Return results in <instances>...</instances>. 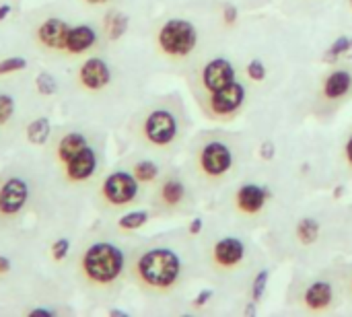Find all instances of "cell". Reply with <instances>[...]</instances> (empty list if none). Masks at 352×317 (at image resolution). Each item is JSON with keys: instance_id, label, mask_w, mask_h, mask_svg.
<instances>
[{"instance_id": "cell-12", "label": "cell", "mask_w": 352, "mask_h": 317, "mask_svg": "<svg viewBox=\"0 0 352 317\" xmlns=\"http://www.w3.org/2000/svg\"><path fill=\"white\" fill-rule=\"evenodd\" d=\"M68 33L70 27L66 21L62 19H47L45 23L39 25L37 29V37L43 45L52 47V50H66L68 43Z\"/></svg>"}, {"instance_id": "cell-23", "label": "cell", "mask_w": 352, "mask_h": 317, "mask_svg": "<svg viewBox=\"0 0 352 317\" xmlns=\"http://www.w3.org/2000/svg\"><path fill=\"white\" fill-rule=\"evenodd\" d=\"M134 175L138 177V182H153L159 175V167L153 161H140L134 165Z\"/></svg>"}, {"instance_id": "cell-1", "label": "cell", "mask_w": 352, "mask_h": 317, "mask_svg": "<svg viewBox=\"0 0 352 317\" xmlns=\"http://www.w3.org/2000/svg\"><path fill=\"white\" fill-rule=\"evenodd\" d=\"M182 272V262L173 250L155 248L144 252L136 262L138 278L151 289H169L177 283Z\"/></svg>"}, {"instance_id": "cell-22", "label": "cell", "mask_w": 352, "mask_h": 317, "mask_svg": "<svg viewBox=\"0 0 352 317\" xmlns=\"http://www.w3.org/2000/svg\"><path fill=\"white\" fill-rule=\"evenodd\" d=\"M297 235L303 243H314L320 235V225L318 221L314 219H303L299 225H297Z\"/></svg>"}, {"instance_id": "cell-28", "label": "cell", "mask_w": 352, "mask_h": 317, "mask_svg": "<svg viewBox=\"0 0 352 317\" xmlns=\"http://www.w3.org/2000/svg\"><path fill=\"white\" fill-rule=\"evenodd\" d=\"M268 272L266 270H262L258 276H256V281H254V285H252V299L254 301H260L262 297H264V293H266V285H268Z\"/></svg>"}, {"instance_id": "cell-20", "label": "cell", "mask_w": 352, "mask_h": 317, "mask_svg": "<svg viewBox=\"0 0 352 317\" xmlns=\"http://www.w3.org/2000/svg\"><path fill=\"white\" fill-rule=\"evenodd\" d=\"M161 198L167 206H177L186 198V188L179 179H167L161 188Z\"/></svg>"}, {"instance_id": "cell-29", "label": "cell", "mask_w": 352, "mask_h": 317, "mask_svg": "<svg viewBox=\"0 0 352 317\" xmlns=\"http://www.w3.org/2000/svg\"><path fill=\"white\" fill-rule=\"evenodd\" d=\"M14 113V99L10 95L0 93V124H6Z\"/></svg>"}, {"instance_id": "cell-25", "label": "cell", "mask_w": 352, "mask_h": 317, "mask_svg": "<svg viewBox=\"0 0 352 317\" xmlns=\"http://www.w3.org/2000/svg\"><path fill=\"white\" fill-rule=\"evenodd\" d=\"M35 87L41 95H54L58 91V83H56L54 74H50V72H39L35 78Z\"/></svg>"}, {"instance_id": "cell-2", "label": "cell", "mask_w": 352, "mask_h": 317, "mask_svg": "<svg viewBox=\"0 0 352 317\" xmlns=\"http://www.w3.org/2000/svg\"><path fill=\"white\" fill-rule=\"evenodd\" d=\"M124 252L113 243H95L85 252L82 270L89 281L97 285H109L120 278L124 270Z\"/></svg>"}, {"instance_id": "cell-37", "label": "cell", "mask_w": 352, "mask_h": 317, "mask_svg": "<svg viewBox=\"0 0 352 317\" xmlns=\"http://www.w3.org/2000/svg\"><path fill=\"white\" fill-rule=\"evenodd\" d=\"M29 316H54V311H52V309H43V307H39V309H33Z\"/></svg>"}, {"instance_id": "cell-32", "label": "cell", "mask_w": 352, "mask_h": 317, "mask_svg": "<svg viewBox=\"0 0 352 317\" xmlns=\"http://www.w3.org/2000/svg\"><path fill=\"white\" fill-rule=\"evenodd\" d=\"M223 17H225V23H227V25H233V23L237 21V8H235V6H225Z\"/></svg>"}, {"instance_id": "cell-24", "label": "cell", "mask_w": 352, "mask_h": 317, "mask_svg": "<svg viewBox=\"0 0 352 317\" xmlns=\"http://www.w3.org/2000/svg\"><path fill=\"white\" fill-rule=\"evenodd\" d=\"M126 27H128V19L124 14H120V12H113L109 17V21H107V31H109V37L111 39L122 37L124 31H126Z\"/></svg>"}, {"instance_id": "cell-17", "label": "cell", "mask_w": 352, "mask_h": 317, "mask_svg": "<svg viewBox=\"0 0 352 317\" xmlns=\"http://www.w3.org/2000/svg\"><path fill=\"white\" fill-rule=\"evenodd\" d=\"M352 87V74L349 70H334L326 83H324V95L328 99H340L344 97Z\"/></svg>"}, {"instance_id": "cell-16", "label": "cell", "mask_w": 352, "mask_h": 317, "mask_svg": "<svg viewBox=\"0 0 352 317\" xmlns=\"http://www.w3.org/2000/svg\"><path fill=\"white\" fill-rule=\"evenodd\" d=\"M332 297H334L332 285L326 283V281H320V283L309 285V289L303 295V301H305V305L309 309L320 311V309H326L332 303Z\"/></svg>"}, {"instance_id": "cell-40", "label": "cell", "mask_w": 352, "mask_h": 317, "mask_svg": "<svg viewBox=\"0 0 352 317\" xmlns=\"http://www.w3.org/2000/svg\"><path fill=\"white\" fill-rule=\"evenodd\" d=\"M89 4H103V2H107V0H87Z\"/></svg>"}, {"instance_id": "cell-36", "label": "cell", "mask_w": 352, "mask_h": 317, "mask_svg": "<svg viewBox=\"0 0 352 317\" xmlns=\"http://www.w3.org/2000/svg\"><path fill=\"white\" fill-rule=\"evenodd\" d=\"M10 12H12V6L10 4H0V21H4Z\"/></svg>"}, {"instance_id": "cell-9", "label": "cell", "mask_w": 352, "mask_h": 317, "mask_svg": "<svg viewBox=\"0 0 352 317\" xmlns=\"http://www.w3.org/2000/svg\"><path fill=\"white\" fill-rule=\"evenodd\" d=\"M235 80V68L233 64L227 60V58H214L210 60L204 70H202V83H204V89L214 93V91H221L225 89L227 85H231Z\"/></svg>"}, {"instance_id": "cell-35", "label": "cell", "mask_w": 352, "mask_h": 317, "mask_svg": "<svg viewBox=\"0 0 352 317\" xmlns=\"http://www.w3.org/2000/svg\"><path fill=\"white\" fill-rule=\"evenodd\" d=\"M8 270H10V260L4 258V256H0V274H4V272H8Z\"/></svg>"}, {"instance_id": "cell-13", "label": "cell", "mask_w": 352, "mask_h": 317, "mask_svg": "<svg viewBox=\"0 0 352 317\" xmlns=\"http://www.w3.org/2000/svg\"><path fill=\"white\" fill-rule=\"evenodd\" d=\"M97 169V155L91 146H85L72 161L66 163V175L72 182H85L89 179Z\"/></svg>"}, {"instance_id": "cell-34", "label": "cell", "mask_w": 352, "mask_h": 317, "mask_svg": "<svg viewBox=\"0 0 352 317\" xmlns=\"http://www.w3.org/2000/svg\"><path fill=\"white\" fill-rule=\"evenodd\" d=\"M200 231H202V219H194L192 225H190V233L192 235H198Z\"/></svg>"}, {"instance_id": "cell-38", "label": "cell", "mask_w": 352, "mask_h": 317, "mask_svg": "<svg viewBox=\"0 0 352 317\" xmlns=\"http://www.w3.org/2000/svg\"><path fill=\"white\" fill-rule=\"evenodd\" d=\"M262 157L264 159H270L272 157V144H264L262 146Z\"/></svg>"}, {"instance_id": "cell-27", "label": "cell", "mask_w": 352, "mask_h": 317, "mask_svg": "<svg viewBox=\"0 0 352 317\" xmlns=\"http://www.w3.org/2000/svg\"><path fill=\"white\" fill-rule=\"evenodd\" d=\"M27 68V60L21 56H12V58H4L0 62V76L2 74H10V72H19Z\"/></svg>"}, {"instance_id": "cell-31", "label": "cell", "mask_w": 352, "mask_h": 317, "mask_svg": "<svg viewBox=\"0 0 352 317\" xmlns=\"http://www.w3.org/2000/svg\"><path fill=\"white\" fill-rule=\"evenodd\" d=\"M68 252H70V241L68 239H58V241H54V245H52V256H54V260H64L66 256H68Z\"/></svg>"}, {"instance_id": "cell-10", "label": "cell", "mask_w": 352, "mask_h": 317, "mask_svg": "<svg viewBox=\"0 0 352 317\" xmlns=\"http://www.w3.org/2000/svg\"><path fill=\"white\" fill-rule=\"evenodd\" d=\"M243 256H245V245L237 237H225V239L217 241L214 250H212L214 264L221 266V268H235V266H239Z\"/></svg>"}, {"instance_id": "cell-14", "label": "cell", "mask_w": 352, "mask_h": 317, "mask_svg": "<svg viewBox=\"0 0 352 317\" xmlns=\"http://www.w3.org/2000/svg\"><path fill=\"white\" fill-rule=\"evenodd\" d=\"M268 198V190L258 186V184H245L237 190V206L248 212V215H256L258 210H262V206L266 204Z\"/></svg>"}, {"instance_id": "cell-4", "label": "cell", "mask_w": 352, "mask_h": 317, "mask_svg": "<svg viewBox=\"0 0 352 317\" xmlns=\"http://www.w3.org/2000/svg\"><path fill=\"white\" fill-rule=\"evenodd\" d=\"M103 196L113 206L130 204L138 196V177L128 171H116L103 182Z\"/></svg>"}, {"instance_id": "cell-41", "label": "cell", "mask_w": 352, "mask_h": 317, "mask_svg": "<svg viewBox=\"0 0 352 317\" xmlns=\"http://www.w3.org/2000/svg\"><path fill=\"white\" fill-rule=\"evenodd\" d=\"M351 6H352V0H351Z\"/></svg>"}, {"instance_id": "cell-39", "label": "cell", "mask_w": 352, "mask_h": 317, "mask_svg": "<svg viewBox=\"0 0 352 317\" xmlns=\"http://www.w3.org/2000/svg\"><path fill=\"white\" fill-rule=\"evenodd\" d=\"M346 159H349V163L352 165V136L351 140L346 142Z\"/></svg>"}, {"instance_id": "cell-18", "label": "cell", "mask_w": 352, "mask_h": 317, "mask_svg": "<svg viewBox=\"0 0 352 317\" xmlns=\"http://www.w3.org/2000/svg\"><path fill=\"white\" fill-rule=\"evenodd\" d=\"M85 146H89V144H87V138H85L80 132H70V134H66V136L60 140V144H58V159H60L62 163H68V161H72Z\"/></svg>"}, {"instance_id": "cell-5", "label": "cell", "mask_w": 352, "mask_h": 317, "mask_svg": "<svg viewBox=\"0 0 352 317\" xmlns=\"http://www.w3.org/2000/svg\"><path fill=\"white\" fill-rule=\"evenodd\" d=\"M144 136L157 146H167L177 136V120L167 109H155L144 122Z\"/></svg>"}, {"instance_id": "cell-30", "label": "cell", "mask_w": 352, "mask_h": 317, "mask_svg": "<svg viewBox=\"0 0 352 317\" xmlns=\"http://www.w3.org/2000/svg\"><path fill=\"white\" fill-rule=\"evenodd\" d=\"M266 74H268V70H266V66H264L262 60H252V62L248 64V76H250L252 80H264Z\"/></svg>"}, {"instance_id": "cell-26", "label": "cell", "mask_w": 352, "mask_h": 317, "mask_svg": "<svg viewBox=\"0 0 352 317\" xmlns=\"http://www.w3.org/2000/svg\"><path fill=\"white\" fill-rule=\"evenodd\" d=\"M351 45H352V37H346V35L338 37V39L332 43V47L328 50V60L338 58V56H342V54H349V56H352Z\"/></svg>"}, {"instance_id": "cell-8", "label": "cell", "mask_w": 352, "mask_h": 317, "mask_svg": "<svg viewBox=\"0 0 352 317\" xmlns=\"http://www.w3.org/2000/svg\"><path fill=\"white\" fill-rule=\"evenodd\" d=\"M27 198H29V188L25 179L21 177L6 179L4 186L0 188V212L8 217L21 212L23 206L27 204Z\"/></svg>"}, {"instance_id": "cell-7", "label": "cell", "mask_w": 352, "mask_h": 317, "mask_svg": "<svg viewBox=\"0 0 352 317\" xmlns=\"http://www.w3.org/2000/svg\"><path fill=\"white\" fill-rule=\"evenodd\" d=\"M245 99V89L241 83H231L221 91H214L210 95V111L214 116H233Z\"/></svg>"}, {"instance_id": "cell-33", "label": "cell", "mask_w": 352, "mask_h": 317, "mask_svg": "<svg viewBox=\"0 0 352 317\" xmlns=\"http://www.w3.org/2000/svg\"><path fill=\"white\" fill-rule=\"evenodd\" d=\"M210 297H212V291H208V289H206V291H202V293L194 299V305H196V307H200V305H204Z\"/></svg>"}, {"instance_id": "cell-3", "label": "cell", "mask_w": 352, "mask_h": 317, "mask_svg": "<svg viewBox=\"0 0 352 317\" xmlns=\"http://www.w3.org/2000/svg\"><path fill=\"white\" fill-rule=\"evenodd\" d=\"M198 43L196 27L186 19H171L159 31V45L173 58H184L194 52Z\"/></svg>"}, {"instance_id": "cell-11", "label": "cell", "mask_w": 352, "mask_h": 317, "mask_svg": "<svg viewBox=\"0 0 352 317\" xmlns=\"http://www.w3.org/2000/svg\"><path fill=\"white\" fill-rule=\"evenodd\" d=\"M109 80H111V70H109L107 62H103L101 58H89L80 66V83H82V87H87L91 91H99V89L107 87Z\"/></svg>"}, {"instance_id": "cell-15", "label": "cell", "mask_w": 352, "mask_h": 317, "mask_svg": "<svg viewBox=\"0 0 352 317\" xmlns=\"http://www.w3.org/2000/svg\"><path fill=\"white\" fill-rule=\"evenodd\" d=\"M97 41V33L93 27L89 25H78V27H70V33H68V43H66V50L70 54H82L87 50H91Z\"/></svg>"}, {"instance_id": "cell-6", "label": "cell", "mask_w": 352, "mask_h": 317, "mask_svg": "<svg viewBox=\"0 0 352 317\" xmlns=\"http://www.w3.org/2000/svg\"><path fill=\"white\" fill-rule=\"evenodd\" d=\"M231 165H233V153L223 142H208L200 151V167L210 177L225 175L231 169Z\"/></svg>"}, {"instance_id": "cell-21", "label": "cell", "mask_w": 352, "mask_h": 317, "mask_svg": "<svg viewBox=\"0 0 352 317\" xmlns=\"http://www.w3.org/2000/svg\"><path fill=\"white\" fill-rule=\"evenodd\" d=\"M148 217H151V215H148L146 210H134V212L124 215V217L118 221V227L124 229V231H136V229H140L142 225L148 223Z\"/></svg>"}, {"instance_id": "cell-19", "label": "cell", "mask_w": 352, "mask_h": 317, "mask_svg": "<svg viewBox=\"0 0 352 317\" xmlns=\"http://www.w3.org/2000/svg\"><path fill=\"white\" fill-rule=\"evenodd\" d=\"M52 132V124L47 118H37L27 126V140L33 144H43L50 138Z\"/></svg>"}]
</instances>
